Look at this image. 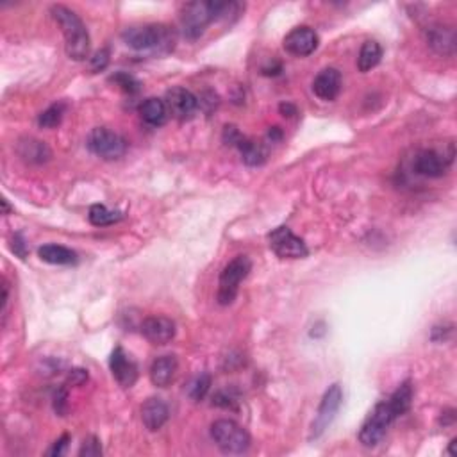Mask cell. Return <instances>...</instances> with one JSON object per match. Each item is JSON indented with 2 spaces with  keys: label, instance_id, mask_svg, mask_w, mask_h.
<instances>
[{
  "label": "cell",
  "instance_id": "7",
  "mask_svg": "<svg viewBox=\"0 0 457 457\" xmlns=\"http://www.w3.org/2000/svg\"><path fill=\"white\" fill-rule=\"evenodd\" d=\"M341 402H343V389H341V386H329V389L323 393L322 402H320L315 420H312L311 429H309V439L311 441L312 439H318L329 429V425L332 424L337 411H340Z\"/></svg>",
  "mask_w": 457,
  "mask_h": 457
},
{
  "label": "cell",
  "instance_id": "23",
  "mask_svg": "<svg viewBox=\"0 0 457 457\" xmlns=\"http://www.w3.org/2000/svg\"><path fill=\"white\" fill-rule=\"evenodd\" d=\"M382 59V47L377 43V41H364L363 47H361L359 58H357V68L359 72L367 73L370 72L372 68L381 63Z\"/></svg>",
  "mask_w": 457,
  "mask_h": 457
},
{
  "label": "cell",
  "instance_id": "36",
  "mask_svg": "<svg viewBox=\"0 0 457 457\" xmlns=\"http://www.w3.org/2000/svg\"><path fill=\"white\" fill-rule=\"evenodd\" d=\"M279 111L280 115L286 118H291L293 115H297V107H295L293 104H290V102H283V104L279 105Z\"/></svg>",
  "mask_w": 457,
  "mask_h": 457
},
{
  "label": "cell",
  "instance_id": "22",
  "mask_svg": "<svg viewBox=\"0 0 457 457\" xmlns=\"http://www.w3.org/2000/svg\"><path fill=\"white\" fill-rule=\"evenodd\" d=\"M388 404L396 418L402 416L404 413H407L411 404H413V384H411V381L402 382V384L395 389V393L389 396Z\"/></svg>",
  "mask_w": 457,
  "mask_h": 457
},
{
  "label": "cell",
  "instance_id": "4",
  "mask_svg": "<svg viewBox=\"0 0 457 457\" xmlns=\"http://www.w3.org/2000/svg\"><path fill=\"white\" fill-rule=\"evenodd\" d=\"M211 438L224 453H243L251 446V434L233 420H216L211 425Z\"/></svg>",
  "mask_w": 457,
  "mask_h": 457
},
{
  "label": "cell",
  "instance_id": "35",
  "mask_svg": "<svg viewBox=\"0 0 457 457\" xmlns=\"http://www.w3.org/2000/svg\"><path fill=\"white\" fill-rule=\"evenodd\" d=\"M234 402H236V400H234V396L231 395V393H224V392L216 393L213 399L214 406H220V407H233Z\"/></svg>",
  "mask_w": 457,
  "mask_h": 457
},
{
  "label": "cell",
  "instance_id": "18",
  "mask_svg": "<svg viewBox=\"0 0 457 457\" xmlns=\"http://www.w3.org/2000/svg\"><path fill=\"white\" fill-rule=\"evenodd\" d=\"M179 370V361L175 356H161L150 367V381L157 388H167L175 379Z\"/></svg>",
  "mask_w": 457,
  "mask_h": 457
},
{
  "label": "cell",
  "instance_id": "15",
  "mask_svg": "<svg viewBox=\"0 0 457 457\" xmlns=\"http://www.w3.org/2000/svg\"><path fill=\"white\" fill-rule=\"evenodd\" d=\"M427 43L436 54L439 56H452L456 52V31L450 26H443V23H434V26L427 27Z\"/></svg>",
  "mask_w": 457,
  "mask_h": 457
},
{
  "label": "cell",
  "instance_id": "32",
  "mask_svg": "<svg viewBox=\"0 0 457 457\" xmlns=\"http://www.w3.org/2000/svg\"><path fill=\"white\" fill-rule=\"evenodd\" d=\"M11 248H13V252L19 256V258H22V259L27 258V245H26V240H23V236L20 233L13 236Z\"/></svg>",
  "mask_w": 457,
  "mask_h": 457
},
{
  "label": "cell",
  "instance_id": "14",
  "mask_svg": "<svg viewBox=\"0 0 457 457\" xmlns=\"http://www.w3.org/2000/svg\"><path fill=\"white\" fill-rule=\"evenodd\" d=\"M142 332L154 345H167L175 337V323L164 316H150L142 323Z\"/></svg>",
  "mask_w": 457,
  "mask_h": 457
},
{
  "label": "cell",
  "instance_id": "30",
  "mask_svg": "<svg viewBox=\"0 0 457 457\" xmlns=\"http://www.w3.org/2000/svg\"><path fill=\"white\" fill-rule=\"evenodd\" d=\"M102 453V446H100V441H98L97 438H90L86 439V441L83 443V446H80L79 450V456L80 457H97Z\"/></svg>",
  "mask_w": 457,
  "mask_h": 457
},
{
  "label": "cell",
  "instance_id": "2",
  "mask_svg": "<svg viewBox=\"0 0 457 457\" xmlns=\"http://www.w3.org/2000/svg\"><path fill=\"white\" fill-rule=\"evenodd\" d=\"M51 13L65 34L66 56L73 61H84L90 54V34L83 20L65 6H52Z\"/></svg>",
  "mask_w": 457,
  "mask_h": 457
},
{
  "label": "cell",
  "instance_id": "26",
  "mask_svg": "<svg viewBox=\"0 0 457 457\" xmlns=\"http://www.w3.org/2000/svg\"><path fill=\"white\" fill-rule=\"evenodd\" d=\"M65 111H66V105L63 104V102L52 104L51 107H47L43 112H41L40 118H38V124H40V127L43 129L58 127V125L61 124L63 117H65Z\"/></svg>",
  "mask_w": 457,
  "mask_h": 457
},
{
  "label": "cell",
  "instance_id": "9",
  "mask_svg": "<svg viewBox=\"0 0 457 457\" xmlns=\"http://www.w3.org/2000/svg\"><path fill=\"white\" fill-rule=\"evenodd\" d=\"M270 248L283 259H302L308 256V247L304 240L295 236L291 228L277 227L268 234Z\"/></svg>",
  "mask_w": 457,
  "mask_h": 457
},
{
  "label": "cell",
  "instance_id": "29",
  "mask_svg": "<svg viewBox=\"0 0 457 457\" xmlns=\"http://www.w3.org/2000/svg\"><path fill=\"white\" fill-rule=\"evenodd\" d=\"M107 65H109V51L107 48H100L98 52H95L93 58H91V61H90V68L93 73L102 72V70H104Z\"/></svg>",
  "mask_w": 457,
  "mask_h": 457
},
{
  "label": "cell",
  "instance_id": "27",
  "mask_svg": "<svg viewBox=\"0 0 457 457\" xmlns=\"http://www.w3.org/2000/svg\"><path fill=\"white\" fill-rule=\"evenodd\" d=\"M209 388H211V375L200 374L199 377L191 382V386H189V396L199 402V400H202L204 396L207 395Z\"/></svg>",
  "mask_w": 457,
  "mask_h": 457
},
{
  "label": "cell",
  "instance_id": "8",
  "mask_svg": "<svg viewBox=\"0 0 457 457\" xmlns=\"http://www.w3.org/2000/svg\"><path fill=\"white\" fill-rule=\"evenodd\" d=\"M88 149L102 159H120L127 150V142L117 132L105 127H97L88 136Z\"/></svg>",
  "mask_w": 457,
  "mask_h": 457
},
{
  "label": "cell",
  "instance_id": "37",
  "mask_svg": "<svg viewBox=\"0 0 457 457\" xmlns=\"http://www.w3.org/2000/svg\"><path fill=\"white\" fill-rule=\"evenodd\" d=\"M8 298H9L8 284L2 283V315H4V312H6V308H8Z\"/></svg>",
  "mask_w": 457,
  "mask_h": 457
},
{
  "label": "cell",
  "instance_id": "19",
  "mask_svg": "<svg viewBox=\"0 0 457 457\" xmlns=\"http://www.w3.org/2000/svg\"><path fill=\"white\" fill-rule=\"evenodd\" d=\"M41 261L51 263V265H75L77 254L72 248H66L63 245H43L38 251Z\"/></svg>",
  "mask_w": 457,
  "mask_h": 457
},
{
  "label": "cell",
  "instance_id": "11",
  "mask_svg": "<svg viewBox=\"0 0 457 457\" xmlns=\"http://www.w3.org/2000/svg\"><path fill=\"white\" fill-rule=\"evenodd\" d=\"M452 159L453 156H445V154L441 156L436 150H421L414 156L413 170L424 177H441V175H445Z\"/></svg>",
  "mask_w": 457,
  "mask_h": 457
},
{
  "label": "cell",
  "instance_id": "39",
  "mask_svg": "<svg viewBox=\"0 0 457 457\" xmlns=\"http://www.w3.org/2000/svg\"><path fill=\"white\" fill-rule=\"evenodd\" d=\"M2 209H4V211H2V213H4V214H8L9 213V206H8V200H2Z\"/></svg>",
  "mask_w": 457,
  "mask_h": 457
},
{
  "label": "cell",
  "instance_id": "10",
  "mask_svg": "<svg viewBox=\"0 0 457 457\" xmlns=\"http://www.w3.org/2000/svg\"><path fill=\"white\" fill-rule=\"evenodd\" d=\"M168 112L177 120H189L195 115L196 107H199V98L186 88H172L167 91V98H164Z\"/></svg>",
  "mask_w": 457,
  "mask_h": 457
},
{
  "label": "cell",
  "instance_id": "34",
  "mask_svg": "<svg viewBox=\"0 0 457 457\" xmlns=\"http://www.w3.org/2000/svg\"><path fill=\"white\" fill-rule=\"evenodd\" d=\"M86 379H88V372L83 370V368H75V370L70 372L68 384L80 386V384H84V382H86Z\"/></svg>",
  "mask_w": 457,
  "mask_h": 457
},
{
  "label": "cell",
  "instance_id": "16",
  "mask_svg": "<svg viewBox=\"0 0 457 457\" xmlns=\"http://www.w3.org/2000/svg\"><path fill=\"white\" fill-rule=\"evenodd\" d=\"M341 91V73L336 68H325L312 80V93L320 100L330 102L340 95Z\"/></svg>",
  "mask_w": 457,
  "mask_h": 457
},
{
  "label": "cell",
  "instance_id": "21",
  "mask_svg": "<svg viewBox=\"0 0 457 457\" xmlns=\"http://www.w3.org/2000/svg\"><path fill=\"white\" fill-rule=\"evenodd\" d=\"M140 112H142L143 122L157 127V125L164 124V120H167L168 109L164 100H161V98H147L142 104V107H140Z\"/></svg>",
  "mask_w": 457,
  "mask_h": 457
},
{
  "label": "cell",
  "instance_id": "28",
  "mask_svg": "<svg viewBox=\"0 0 457 457\" xmlns=\"http://www.w3.org/2000/svg\"><path fill=\"white\" fill-rule=\"evenodd\" d=\"M111 80L112 83H117L118 86L125 91V93H136V91L140 90V83L135 79V77L129 75V73L118 72L111 77Z\"/></svg>",
  "mask_w": 457,
  "mask_h": 457
},
{
  "label": "cell",
  "instance_id": "31",
  "mask_svg": "<svg viewBox=\"0 0 457 457\" xmlns=\"http://www.w3.org/2000/svg\"><path fill=\"white\" fill-rule=\"evenodd\" d=\"M66 409H68V392L66 388H61L54 395V411L59 416H65Z\"/></svg>",
  "mask_w": 457,
  "mask_h": 457
},
{
  "label": "cell",
  "instance_id": "1",
  "mask_svg": "<svg viewBox=\"0 0 457 457\" xmlns=\"http://www.w3.org/2000/svg\"><path fill=\"white\" fill-rule=\"evenodd\" d=\"M241 4L236 2H189L181 15V29L188 40H199L211 22L238 15Z\"/></svg>",
  "mask_w": 457,
  "mask_h": 457
},
{
  "label": "cell",
  "instance_id": "3",
  "mask_svg": "<svg viewBox=\"0 0 457 457\" xmlns=\"http://www.w3.org/2000/svg\"><path fill=\"white\" fill-rule=\"evenodd\" d=\"M122 38L135 51L170 52L175 45V31L164 23L129 27L124 31Z\"/></svg>",
  "mask_w": 457,
  "mask_h": 457
},
{
  "label": "cell",
  "instance_id": "5",
  "mask_svg": "<svg viewBox=\"0 0 457 457\" xmlns=\"http://www.w3.org/2000/svg\"><path fill=\"white\" fill-rule=\"evenodd\" d=\"M252 270V263L247 256H238L228 263L220 275V288H218V304H233L240 290L241 280L247 279Z\"/></svg>",
  "mask_w": 457,
  "mask_h": 457
},
{
  "label": "cell",
  "instance_id": "13",
  "mask_svg": "<svg viewBox=\"0 0 457 457\" xmlns=\"http://www.w3.org/2000/svg\"><path fill=\"white\" fill-rule=\"evenodd\" d=\"M318 47V34L311 27H297L284 38V48L291 56L305 58L311 56Z\"/></svg>",
  "mask_w": 457,
  "mask_h": 457
},
{
  "label": "cell",
  "instance_id": "20",
  "mask_svg": "<svg viewBox=\"0 0 457 457\" xmlns=\"http://www.w3.org/2000/svg\"><path fill=\"white\" fill-rule=\"evenodd\" d=\"M19 154L20 157H23V159L27 161V163H36V164H41L45 163V161H48V157H51V150H48V147L45 145L43 142H40V140H22V142L19 143Z\"/></svg>",
  "mask_w": 457,
  "mask_h": 457
},
{
  "label": "cell",
  "instance_id": "25",
  "mask_svg": "<svg viewBox=\"0 0 457 457\" xmlns=\"http://www.w3.org/2000/svg\"><path fill=\"white\" fill-rule=\"evenodd\" d=\"M88 220H90L91 225L95 227H105V225H112L117 221L122 220L120 211H111L107 209L102 204H95V206L90 207V213H88Z\"/></svg>",
  "mask_w": 457,
  "mask_h": 457
},
{
  "label": "cell",
  "instance_id": "6",
  "mask_svg": "<svg viewBox=\"0 0 457 457\" xmlns=\"http://www.w3.org/2000/svg\"><path fill=\"white\" fill-rule=\"evenodd\" d=\"M396 420V416L393 414L392 407H389L388 400L377 404L375 409L372 411L370 416L367 418V421L363 424L359 431V441L364 446H375L382 441L386 431L389 425Z\"/></svg>",
  "mask_w": 457,
  "mask_h": 457
},
{
  "label": "cell",
  "instance_id": "24",
  "mask_svg": "<svg viewBox=\"0 0 457 457\" xmlns=\"http://www.w3.org/2000/svg\"><path fill=\"white\" fill-rule=\"evenodd\" d=\"M236 147H238V150L241 152L243 161L248 164V167H259V164L265 163L266 152H265V149L259 145V143H254V142H251V140H247L241 136L240 142L236 143Z\"/></svg>",
  "mask_w": 457,
  "mask_h": 457
},
{
  "label": "cell",
  "instance_id": "33",
  "mask_svg": "<svg viewBox=\"0 0 457 457\" xmlns=\"http://www.w3.org/2000/svg\"><path fill=\"white\" fill-rule=\"evenodd\" d=\"M68 441H70V436L68 434H65L63 438H59L58 441L54 443V446H52V448L48 450V456H56V457L63 456V453H65V450H66V446H68Z\"/></svg>",
  "mask_w": 457,
  "mask_h": 457
},
{
  "label": "cell",
  "instance_id": "38",
  "mask_svg": "<svg viewBox=\"0 0 457 457\" xmlns=\"http://www.w3.org/2000/svg\"><path fill=\"white\" fill-rule=\"evenodd\" d=\"M450 456H456V439H452V443H450Z\"/></svg>",
  "mask_w": 457,
  "mask_h": 457
},
{
  "label": "cell",
  "instance_id": "17",
  "mask_svg": "<svg viewBox=\"0 0 457 457\" xmlns=\"http://www.w3.org/2000/svg\"><path fill=\"white\" fill-rule=\"evenodd\" d=\"M170 411H168L167 402L157 396H150L142 406V421L150 432H156L168 421Z\"/></svg>",
  "mask_w": 457,
  "mask_h": 457
},
{
  "label": "cell",
  "instance_id": "12",
  "mask_svg": "<svg viewBox=\"0 0 457 457\" xmlns=\"http://www.w3.org/2000/svg\"><path fill=\"white\" fill-rule=\"evenodd\" d=\"M109 367H111L112 377L117 379L118 384L122 388H132L135 382L138 381V367L135 361L125 354V350L122 347H117L112 350L111 359H109Z\"/></svg>",
  "mask_w": 457,
  "mask_h": 457
}]
</instances>
